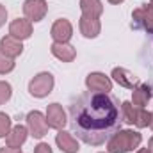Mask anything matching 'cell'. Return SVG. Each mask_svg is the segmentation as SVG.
<instances>
[{"mask_svg": "<svg viewBox=\"0 0 153 153\" xmlns=\"http://www.w3.org/2000/svg\"><path fill=\"white\" fill-rule=\"evenodd\" d=\"M85 85H87L89 91H94V93H109V91H112V80L105 73H100V71L89 73L85 76Z\"/></svg>", "mask_w": 153, "mask_h": 153, "instance_id": "7", "label": "cell"}, {"mask_svg": "<svg viewBox=\"0 0 153 153\" xmlns=\"http://www.w3.org/2000/svg\"><path fill=\"white\" fill-rule=\"evenodd\" d=\"M150 5H152V7H153V0H150Z\"/></svg>", "mask_w": 153, "mask_h": 153, "instance_id": "31", "label": "cell"}, {"mask_svg": "<svg viewBox=\"0 0 153 153\" xmlns=\"http://www.w3.org/2000/svg\"><path fill=\"white\" fill-rule=\"evenodd\" d=\"M46 123L50 128H55V130H62L64 125L68 123V117H66V112L62 109L61 103H50L46 107Z\"/></svg>", "mask_w": 153, "mask_h": 153, "instance_id": "8", "label": "cell"}, {"mask_svg": "<svg viewBox=\"0 0 153 153\" xmlns=\"http://www.w3.org/2000/svg\"><path fill=\"white\" fill-rule=\"evenodd\" d=\"M13 125H11V117L5 114V112H0V139L2 137H7V134L11 132Z\"/></svg>", "mask_w": 153, "mask_h": 153, "instance_id": "23", "label": "cell"}, {"mask_svg": "<svg viewBox=\"0 0 153 153\" xmlns=\"http://www.w3.org/2000/svg\"><path fill=\"white\" fill-rule=\"evenodd\" d=\"M14 66H16L14 59H11V57H7L5 53H2V52H0V75L11 73V71L14 70Z\"/></svg>", "mask_w": 153, "mask_h": 153, "instance_id": "21", "label": "cell"}, {"mask_svg": "<svg viewBox=\"0 0 153 153\" xmlns=\"http://www.w3.org/2000/svg\"><path fill=\"white\" fill-rule=\"evenodd\" d=\"M55 143H57L59 150L64 152V153H76L80 150L78 141H76L70 132H64V130H59V134L55 135Z\"/></svg>", "mask_w": 153, "mask_h": 153, "instance_id": "14", "label": "cell"}, {"mask_svg": "<svg viewBox=\"0 0 153 153\" xmlns=\"http://www.w3.org/2000/svg\"><path fill=\"white\" fill-rule=\"evenodd\" d=\"M135 153H152V152H150V148H141V150H137Z\"/></svg>", "mask_w": 153, "mask_h": 153, "instance_id": "27", "label": "cell"}, {"mask_svg": "<svg viewBox=\"0 0 153 153\" xmlns=\"http://www.w3.org/2000/svg\"><path fill=\"white\" fill-rule=\"evenodd\" d=\"M50 36L53 39V43H68L73 36V25L70 20L66 18H59L52 29H50Z\"/></svg>", "mask_w": 153, "mask_h": 153, "instance_id": "6", "label": "cell"}, {"mask_svg": "<svg viewBox=\"0 0 153 153\" xmlns=\"http://www.w3.org/2000/svg\"><path fill=\"white\" fill-rule=\"evenodd\" d=\"M0 52L5 53L11 59H16V57H20L23 53V45H22L20 39H16V38H13L11 34H7V36H4L0 39Z\"/></svg>", "mask_w": 153, "mask_h": 153, "instance_id": "12", "label": "cell"}, {"mask_svg": "<svg viewBox=\"0 0 153 153\" xmlns=\"http://www.w3.org/2000/svg\"><path fill=\"white\" fill-rule=\"evenodd\" d=\"M50 52H52V55L55 59H59L62 62H71L76 57L75 46H71L70 43H53L50 46Z\"/></svg>", "mask_w": 153, "mask_h": 153, "instance_id": "13", "label": "cell"}, {"mask_svg": "<svg viewBox=\"0 0 153 153\" xmlns=\"http://www.w3.org/2000/svg\"><path fill=\"white\" fill-rule=\"evenodd\" d=\"M132 20L137 29H144L146 32L153 34V7L150 4H143L141 7L134 9Z\"/></svg>", "mask_w": 153, "mask_h": 153, "instance_id": "5", "label": "cell"}, {"mask_svg": "<svg viewBox=\"0 0 153 153\" xmlns=\"http://www.w3.org/2000/svg\"><path fill=\"white\" fill-rule=\"evenodd\" d=\"M137 109L132 102H123L121 103V119L128 125H134L135 123V117H137Z\"/></svg>", "mask_w": 153, "mask_h": 153, "instance_id": "19", "label": "cell"}, {"mask_svg": "<svg viewBox=\"0 0 153 153\" xmlns=\"http://www.w3.org/2000/svg\"><path fill=\"white\" fill-rule=\"evenodd\" d=\"M102 153H103V152H102Z\"/></svg>", "mask_w": 153, "mask_h": 153, "instance_id": "32", "label": "cell"}, {"mask_svg": "<svg viewBox=\"0 0 153 153\" xmlns=\"http://www.w3.org/2000/svg\"><path fill=\"white\" fill-rule=\"evenodd\" d=\"M9 34L13 38L20 39V41L29 39L32 36V22L27 20V18H16V20H13L11 25H9Z\"/></svg>", "mask_w": 153, "mask_h": 153, "instance_id": "10", "label": "cell"}, {"mask_svg": "<svg viewBox=\"0 0 153 153\" xmlns=\"http://www.w3.org/2000/svg\"><path fill=\"white\" fill-rule=\"evenodd\" d=\"M109 2H111V4H121L123 0H109Z\"/></svg>", "mask_w": 153, "mask_h": 153, "instance_id": "28", "label": "cell"}, {"mask_svg": "<svg viewBox=\"0 0 153 153\" xmlns=\"http://www.w3.org/2000/svg\"><path fill=\"white\" fill-rule=\"evenodd\" d=\"M0 153H22V148H11V146H5V148H0Z\"/></svg>", "mask_w": 153, "mask_h": 153, "instance_id": "26", "label": "cell"}, {"mask_svg": "<svg viewBox=\"0 0 153 153\" xmlns=\"http://www.w3.org/2000/svg\"><path fill=\"white\" fill-rule=\"evenodd\" d=\"M27 135H29L27 126H23V125H16V126H13L11 132L7 134L5 143H7V146H11V148H22L23 143L27 141Z\"/></svg>", "mask_w": 153, "mask_h": 153, "instance_id": "15", "label": "cell"}, {"mask_svg": "<svg viewBox=\"0 0 153 153\" xmlns=\"http://www.w3.org/2000/svg\"><path fill=\"white\" fill-rule=\"evenodd\" d=\"M150 126L153 128V112H152V125H150Z\"/></svg>", "mask_w": 153, "mask_h": 153, "instance_id": "29", "label": "cell"}, {"mask_svg": "<svg viewBox=\"0 0 153 153\" xmlns=\"http://www.w3.org/2000/svg\"><path fill=\"white\" fill-rule=\"evenodd\" d=\"M78 29H80V34L87 39L96 38L102 30V23H100V18H91V16H80V22H78Z\"/></svg>", "mask_w": 153, "mask_h": 153, "instance_id": "11", "label": "cell"}, {"mask_svg": "<svg viewBox=\"0 0 153 153\" xmlns=\"http://www.w3.org/2000/svg\"><path fill=\"white\" fill-rule=\"evenodd\" d=\"M143 135L134 130H117L107 141V152L109 153H128L141 146Z\"/></svg>", "mask_w": 153, "mask_h": 153, "instance_id": "2", "label": "cell"}, {"mask_svg": "<svg viewBox=\"0 0 153 153\" xmlns=\"http://www.w3.org/2000/svg\"><path fill=\"white\" fill-rule=\"evenodd\" d=\"M48 123H46V116L41 114L39 111H30L27 114V130L29 135H32L34 139H43L48 134Z\"/></svg>", "mask_w": 153, "mask_h": 153, "instance_id": "4", "label": "cell"}, {"mask_svg": "<svg viewBox=\"0 0 153 153\" xmlns=\"http://www.w3.org/2000/svg\"><path fill=\"white\" fill-rule=\"evenodd\" d=\"M5 20H7V9H5V5L0 4V27L5 23Z\"/></svg>", "mask_w": 153, "mask_h": 153, "instance_id": "25", "label": "cell"}, {"mask_svg": "<svg viewBox=\"0 0 153 153\" xmlns=\"http://www.w3.org/2000/svg\"><path fill=\"white\" fill-rule=\"evenodd\" d=\"M71 132L89 146H100L121 126L117 102L109 93L87 91L70 105Z\"/></svg>", "mask_w": 153, "mask_h": 153, "instance_id": "1", "label": "cell"}, {"mask_svg": "<svg viewBox=\"0 0 153 153\" xmlns=\"http://www.w3.org/2000/svg\"><path fill=\"white\" fill-rule=\"evenodd\" d=\"M53 89V75L48 71L38 73L30 82H29V93L34 98H45L52 93Z\"/></svg>", "mask_w": 153, "mask_h": 153, "instance_id": "3", "label": "cell"}, {"mask_svg": "<svg viewBox=\"0 0 153 153\" xmlns=\"http://www.w3.org/2000/svg\"><path fill=\"white\" fill-rule=\"evenodd\" d=\"M80 9L84 16H91V18H100L103 13L102 0H80Z\"/></svg>", "mask_w": 153, "mask_h": 153, "instance_id": "18", "label": "cell"}, {"mask_svg": "<svg viewBox=\"0 0 153 153\" xmlns=\"http://www.w3.org/2000/svg\"><path fill=\"white\" fill-rule=\"evenodd\" d=\"M152 98V87L148 84H137L132 91V103L135 107H146Z\"/></svg>", "mask_w": 153, "mask_h": 153, "instance_id": "16", "label": "cell"}, {"mask_svg": "<svg viewBox=\"0 0 153 153\" xmlns=\"http://www.w3.org/2000/svg\"><path fill=\"white\" fill-rule=\"evenodd\" d=\"M48 5L45 0H25L23 2V14L30 22H41L46 16Z\"/></svg>", "mask_w": 153, "mask_h": 153, "instance_id": "9", "label": "cell"}, {"mask_svg": "<svg viewBox=\"0 0 153 153\" xmlns=\"http://www.w3.org/2000/svg\"><path fill=\"white\" fill-rule=\"evenodd\" d=\"M34 153H53V152H52L48 143H39L38 146L34 148Z\"/></svg>", "mask_w": 153, "mask_h": 153, "instance_id": "24", "label": "cell"}, {"mask_svg": "<svg viewBox=\"0 0 153 153\" xmlns=\"http://www.w3.org/2000/svg\"><path fill=\"white\" fill-rule=\"evenodd\" d=\"M137 128H146L152 125V112H148L146 109L139 107L137 109V117H135V123H134Z\"/></svg>", "mask_w": 153, "mask_h": 153, "instance_id": "20", "label": "cell"}, {"mask_svg": "<svg viewBox=\"0 0 153 153\" xmlns=\"http://www.w3.org/2000/svg\"><path fill=\"white\" fill-rule=\"evenodd\" d=\"M112 78H114L119 85L128 87V89H134V87L139 84V78L134 75L132 71L125 70V68H114V70H112Z\"/></svg>", "mask_w": 153, "mask_h": 153, "instance_id": "17", "label": "cell"}, {"mask_svg": "<svg viewBox=\"0 0 153 153\" xmlns=\"http://www.w3.org/2000/svg\"><path fill=\"white\" fill-rule=\"evenodd\" d=\"M150 144H153V135H152V139H150Z\"/></svg>", "mask_w": 153, "mask_h": 153, "instance_id": "30", "label": "cell"}, {"mask_svg": "<svg viewBox=\"0 0 153 153\" xmlns=\"http://www.w3.org/2000/svg\"><path fill=\"white\" fill-rule=\"evenodd\" d=\"M11 96H13V87H11V84L0 80V105H4L5 102H9Z\"/></svg>", "mask_w": 153, "mask_h": 153, "instance_id": "22", "label": "cell"}]
</instances>
